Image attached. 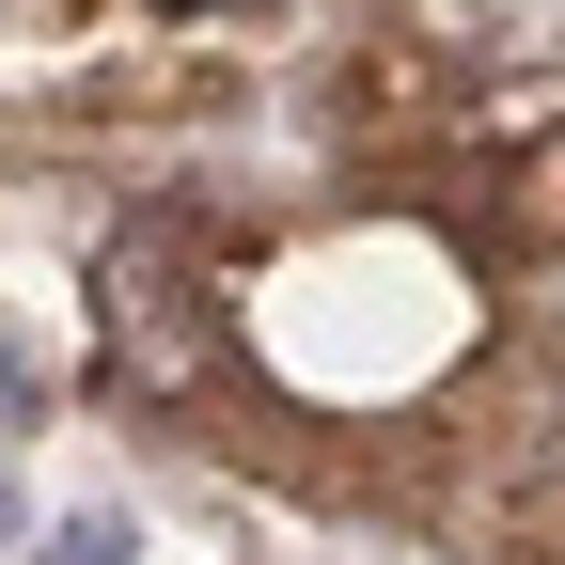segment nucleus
Segmentation results:
<instances>
[{
  "label": "nucleus",
  "instance_id": "obj_3",
  "mask_svg": "<svg viewBox=\"0 0 565 565\" xmlns=\"http://www.w3.org/2000/svg\"><path fill=\"white\" fill-rule=\"evenodd\" d=\"M0 550H17V471H0Z\"/></svg>",
  "mask_w": 565,
  "mask_h": 565
},
{
  "label": "nucleus",
  "instance_id": "obj_1",
  "mask_svg": "<svg viewBox=\"0 0 565 565\" xmlns=\"http://www.w3.org/2000/svg\"><path fill=\"white\" fill-rule=\"evenodd\" d=\"M95 330H110V377L158 393V408L221 377V315H204V282H189V221H126V236H110Z\"/></svg>",
  "mask_w": 565,
  "mask_h": 565
},
{
  "label": "nucleus",
  "instance_id": "obj_4",
  "mask_svg": "<svg viewBox=\"0 0 565 565\" xmlns=\"http://www.w3.org/2000/svg\"><path fill=\"white\" fill-rule=\"evenodd\" d=\"M189 17H204V0H189Z\"/></svg>",
  "mask_w": 565,
  "mask_h": 565
},
{
  "label": "nucleus",
  "instance_id": "obj_2",
  "mask_svg": "<svg viewBox=\"0 0 565 565\" xmlns=\"http://www.w3.org/2000/svg\"><path fill=\"white\" fill-rule=\"evenodd\" d=\"M126 550H141L126 519H63V534H47V565H126Z\"/></svg>",
  "mask_w": 565,
  "mask_h": 565
}]
</instances>
